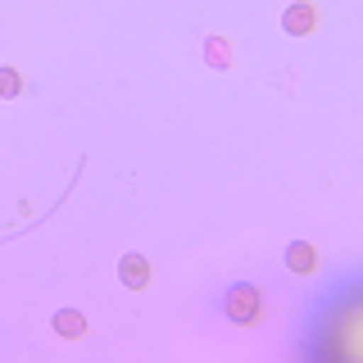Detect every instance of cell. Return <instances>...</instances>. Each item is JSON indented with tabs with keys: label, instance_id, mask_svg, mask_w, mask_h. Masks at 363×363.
<instances>
[{
	"label": "cell",
	"instance_id": "cell-2",
	"mask_svg": "<svg viewBox=\"0 0 363 363\" xmlns=\"http://www.w3.org/2000/svg\"><path fill=\"white\" fill-rule=\"evenodd\" d=\"M118 281H123L128 291H145V281H150V264H145V255H123Z\"/></svg>",
	"mask_w": 363,
	"mask_h": 363
},
{
	"label": "cell",
	"instance_id": "cell-6",
	"mask_svg": "<svg viewBox=\"0 0 363 363\" xmlns=\"http://www.w3.org/2000/svg\"><path fill=\"white\" fill-rule=\"evenodd\" d=\"M309 23H313V14H309V9H295V14H286V28H291V32H304Z\"/></svg>",
	"mask_w": 363,
	"mask_h": 363
},
{
	"label": "cell",
	"instance_id": "cell-1",
	"mask_svg": "<svg viewBox=\"0 0 363 363\" xmlns=\"http://www.w3.org/2000/svg\"><path fill=\"white\" fill-rule=\"evenodd\" d=\"M223 313L232 318V323H255V318H259V291L255 286H232V291H227Z\"/></svg>",
	"mask_w": 363,
	"mask_h": 363
},
{
	"label": "cell",
	"instance_id": "cell-4",
	"mask_svg": "<svg viewBox=\"0 0 363 363\" xmlns=\"http://www.w3.org/2000/svg\"><path fill=\"white\" fill-rule=\"evenodd\" d=\"M286 264H291L295 272H309V268H313V250L304 245V241H295V245L286 250Z\"/></svg>",
	"mask_w": 363,
	"mask_h": 363
},
{
	"label": "cell",
	"instance_id": "cell-5",
	"mask_svg": "<svg viewBox=\"0 0 363 363\" xmlns=\"http://www.w3.org/2000/svg\"><path fill=\"white\" fill-rule=\"evenodd\" d=\"M18 91H23V82H18V73H14V68H0V96H5V100H14Z\"/></svg>",
	"mask_w": 363,
	"mask_h": 363
},
{
	"label": "cell",
	"instance_id": "cell-3",
	"mask_svg": "<svg viewBox=\"0 0 363 363\" xmlns=\"http://www.w3.org/2000/svg\"><path fill=\"white\" fill-rule=\"evenodd\" d=\"M55 332H60V336H82L86 332V318L73 313V309H60V313H55Z\"/></svg>",
	"mask_w": 363,
	"mask_h": 363
}]
</instances>
